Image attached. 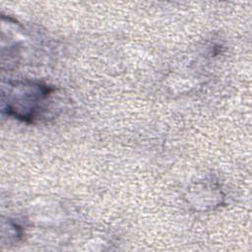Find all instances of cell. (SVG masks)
<instances>
[{
	"mask_svg": "<svg viewBox=\"0 0 252 252\" xmlns=\"http://www.w3.org/2000/svg\"><path fill=\"white\" fill-rule=\"evenodd\" d=\"M54 89L34 81H16L8 85L4 94L6 110L10 116L31 123L38 119L46 108Z\"/></svg>",
	"mask_w": 252,
	"mask_h": 252,
	"instance_id": "cell-1",
	"label": "cell"
}]
</instances>
